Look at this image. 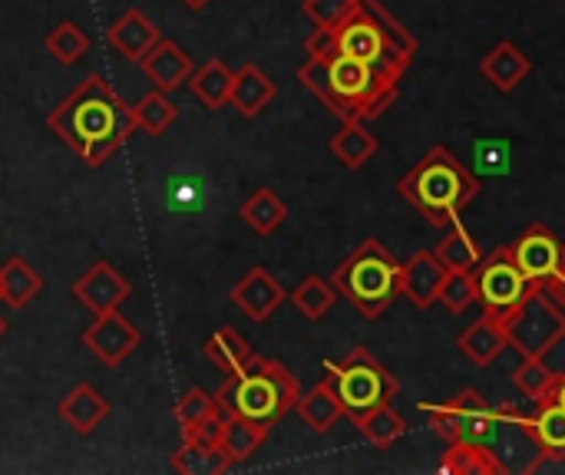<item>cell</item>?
Masks as SVG:
<instances>
[{
    "instance_id": "6da1fadb",
    "label": "cell",
    "mask_w": 565,
    "mask_h": 475,
    "mask_svg": "<svg viewBox=\"0 0 565 475\" xmlns=\"http://www.w3.org/2000/svg\"><path fill=\"white\" fill-rule=\"evenodd\" d=\"M46 129L60 136L89 169L106 165L129 139L132 106L103 73H89L50 116Z\"/></svg>"
},
{
    "instance_id": "7a4b0ae2",
    "label": "cell",
    "mask_w": 565,
    "mask_h": 475,
    "mask_svg": "<svg viewBox=\"0 0 565 475\" xmlns=\"http://www.w3.org/2000/svg\"><path fill=\"white\" fill-rule=\"evenodd\" d=\"M298 79L311 96H318L341 122H367L377 119L401 89V76L371 66L364 60L344 53H321L308 56L298 66Z\"/></svg>"
},
{
    "instance_id": "3957f363",
    "label": "cell",
    "mask_w": 565,
    "mask_h": 475,
    "mask_svg": "<svg viewBox=\"0 0 565 475\" xmlns=\"http://www.w3.org/2000/svg\"><path fill=\"white\" fill-rule=\"evenodd\" d=\"M328 30H331L328 50L381 66L401 79L417 56V40L411 36V30H404V23L394 13H387L384 3L377 0H354L348 17Z\"/></svg>"
},
{
    "instance_id": "277c9868",
    "label": "cell",
    "mask_w": 565,
    "mask_h": 475,
    "mask_svg": "<svg viewBox=\"0 0 565 475\" xmlns=\"http://www.w3.org/2000/svg\"><path fill=\"white\" fill-rule=\"evenodd\" d=\"M480 188L483 185L470 172V165L460 162L447 145H434L397 182L401 198L411 202L434 228H444L460 218V212L480 195Z\"/></svg>"
},
{
    "instance_id": "5b68a950",
    "label": "cell",
    "mask_w": 565,
    "mask_h": 475,
    "mask_svg": "<svg viewBox=\"0 0 565 475\" xmlns=\"http://www.w3.org/2000/svg\"><path fill=\"white\" fill-rule=\"evenodd\" d=\"M298 397H301V387L288 374V367H281L278 360L252 354L218 387L215 407L228 420L242 417V420H252V423L271 430L278 420H285L298 407Z\"/></svg>"
},
{
    "instance_id": "8992f818",
    "label": "cell",
    "mask_w": 565,
    "mask_h": 475,
    "mask_svg": "<svg viewBox=\"0 0 565 475\" xmlns=\"http://www.w3.org/2000/svg\"><path fill=\"white\" fill-rule=\"evenodd\" d=\"M331 284L351 301V307H358V314L377 321L401 298V261L384 241L367 238L334 268Z\"/></svg>"
},
{
    "instance_id": "52a82bcc",
    "label": "cell",
    "mask_w": 565,
    "mask_h": 475,
    "mask_svg": "<svg viewBox=\"0 0 565 475\" xmlns=\"http://www.w3.org/2000/svg\"><path fill=\"white\" fill-rule=\"evenodd\" d=\"M324 374H328L324 380L334 387L348 420H361L364 413L391 403L401 390L397 377L384 364H377L367 347H354L344 360H328Z\"/></svg>"
},
{
    "instance_id": "ba28073f",
    "label": "cell",
    "mask_w": 565,
    "mask_h": 475,
    "mask_svg": "<svg viewBox=\"0 0 565 475\" xmlns=\"http://www.w3.org/2000/svg\"><path fill=\"white\" fill-rule=\"evenodd\" d=\"M420 410L430 417V430L437 436H444L447 443H483L497 450L500 440V410H493L483 393L477 390H463L444 403H420Z\"/></svg>"
},
{
    "instance_id": "9c48e42d",
    "label": "cell",
    "mask_w": 565,
    "mask_h": 475,
    "mask_svg": "<svg viewBox=\"0 0 565 475\" xmlns=\"http://www.w3.org/2000/svg\"><path fill=\"white\" fill-rule=\"evenodd\" d=\"M473 284H477V304L483 307L487 317H497L500 324H507L520 311V304L536 291V284L520 271L510 248H497L493 255H483V261L473 268Z\"/></svg>"
},
{
    "instance_id": "30bf717a",
    "label": "cell",
    "mask_w": 565,
    "mask_h": 475,
    "mask_svg": "<svg viewBox=\"0 0 565 475\" xmlns=\"http://www.w3.org/2000/svg\"><path fill=\"white\" fill-rule=\"evenodd\" d=\"M503 327L513 350L523 357H546L565 337V307L553 294L536 288Z\"/></svg>"
},
{
    "instance_id": "8fae6325",
    "label": "cell",
    "mask_w": 565,
    "mask_h": 475,
    "mask_svg": "<svg viewBox=\"0 0 565 475\" xmlns=\"http://www.w3.org/2000/svg\"><path fill=\"white\" fill-rule=\"evenodd\" d=\"M520 271L543 291H550L565 274V245L563 238L546 225H530L513 245H510Z\"/></svg>"
},
{
    "instance_id": "7c38bea8",
    "label": "cell",
    "mask_w": 565,
    "mask_h": 475,
    "mask_svg": "<svg viewBox=\"0 0 565 475\" xmlns=\"http://www.w3.org/2000/svg\"><path fill=\"white\" fill-rule=\"evenodd\" d=\"M139 344H142L139 327L119 311L96 314V321L83 331V347H89V354L106 367H119Z\"/></svg>"
},
{
    "instance_id": "4fadbf2b",
    "label": "cell",
    "mask_w": 565,
    "mask_h": 475,
    "mask_svg": "<svg viewBox=\"0 0 565 475\" xmlns=\"http://www.w3.org/2000/svg\"><path fill=\"white\" fill-rule=\"evenodd\" d=\"M70 294L89 307L93 314H106V311H119L129 298V281L109 265V261H96L93 268H86L73 284Z\"/></svg>"
},
{
    "instance_id": "5bb4252c",
    "label": "cell",
    "mask_w": 565,
    "mask_h": 475,
    "mask_svg": "<svg viewBox=\"0 0 565 475\" xmlns=\"http://www.w3.org/2000/svg\"><path fill=\"white\" fill-rule=\"evenodd\" d=\"M288 298V291L271 278V271L265 268H252L235 288H232V304L255 324H265L278 307L281 301Z\"/></svg>"
},
{
    "instance_id": "9a60e30c",
    "label": "cell",
    "mask_w": 565,
    "mask_h": 475,
    "mask_svg": "<svg viewBox=\"0 0 565 475\" xmlns=\"http://www.w3.org/2000/svg\"><path fill=\"white\" fill-rule=\"evenodd\" d=\"M444 281L447 268L434 251H417L407 265H401V298H407L420 311L440 301Z\"/></svg>"
},
{
    "instance_id": "2e32d148",
    "label": "cell",
    "mask_w": 565,
    "mask_h": 475,
    "mask_svg": "<svg viewBox=\"0 0 565 475\" xmlns=\"http://www.w3.org/2000/svg\"><path fill=\"white\" fill-rule=\"evenodd\" d=\"M146 79L162 89V93H175L189 83V76L195 73V63L192 56L175 43V40H159L142 60H139Z\"/></svg>"
},
{
    "instance_id": "e0dca14e",
    "label": "cell",
    "mask_w": 565,
    "mask_h": 475,
    "mask_svg": "<svg viewBox=\"0 0 565 475\" xmlns=\"http://www.w3.org/2000/svg\"><path fill=\"white\" fill-rule=\"evenodd\" d=\"M106 40H109L129 63H139L162 36H159L156 23H152L139 7H129V10L106 30Z\"/></svg>"
},
{
    "instance_id": "ac0fdd59",
    "label": "cell",
    "mask_w": 565,
    "mask_h": 475,
    "mask_svg": "<svg viewBox=\"0 0 565 475\" xmlns=\"http://www.w3.org/2000/svg\"><path fill=\"white\" fill-rule=\"evenodd\" d=\"M60 420L76 433V436H89L106 417H109V403L103 400V393L93 384H76L56 407Z\"/></svg>"
},
{
    "instance_id": "d6986e66",
    "label": "cell",
    "mask_w": 565,
    "mask_h": 475,
    "mask_svg": "<svg viewBox=\"0 0 565 475\" xmlns=\"http://www.w3.org/2000/svg\"><path fill=\"white\" fill-rule=\"evenodd\" d=\"M526 427L543 453V460L550 463H565V407H559L550 397L536 400V410L526 413Z\"/></svg>"
},
{
    "instance_id": "ffe728a7",
    "label": "cell",
    "mask_w": 565,
    "mask_h": 475,
    "mask_svg": "<svg viewBox=\"0 0 565 475\" xmlns=\"http://www.w3.org/2000/svg\"><path fill=\"white\" fill-rule=\"evenodd\" d=\"M480 73L500 89V93H513L530 73H533V60L510 40H500L480 63Z\"/></svg>"
},
{
    "instance_id": "44dd1931",
    "label": "cell",
    "mask_w": 565,
    "mask_h": 475,
    "mask_svg": "<svg viewBox=\"0 0 565 475\" xmlns=\"http://www.w3.org/2000/svg\"><path fill=\"white\" fill-rule=\"evenodd\" d=\"M275 96H278L275 79H271L258 63H245V66L235 73L228 106L238 109L245 119H252V116H258L262 109H268V102H271Z\"/></svg>"
},
{
    "instance_id": "7402d4cb",
    "label": "cell",
    "mask_w": 565,
    "mask_h": 475,
    "mask_svg": "<svg viewBox=\"0 0 565 475\" xmlns=\"http://www.w3.org/2000/svg\"><path fill=\"white\" fill-rule=\"evenodd\" d=\"M457 347L460 354L477 364V367H490L493 360L503 357V350L510 347V337H507V327L497 321V317H480L477 324H470L460 337H457Z\"/></svg>"
},
{
    "instance_id": "603a6c76",
    "label": "cell",
    "mask_w": 565,
    "mask_h": 475,
    "mask_svg": "<svg viewBox=\"0 0 565 475\" xmlns=\"http://www.w3.org/2000/svg\"><path fill=\"white\" fill-rule=\"evenodd\" d=\"M440 473L447 475H503L510 473L507 463L500 460V453L493 446L483 443H450L444 460H440Z\"/></svg>"
},
{
    "instance_id": "cb8c5ba5",
    "label": "cell",
    "mask_w": 565,
    "mask_h": 475,
    "mask_svg": "<svg viewBox=\"0 0 565 475\" xmlns=\"http://www.w3.org/2000/svg\"><path fill=\"white\" fill-rule=\"evenodd\" d=\"M40 291H43V278L36 274V268L26 258L13 255L0 265V298L7 307L23 311Z\"/></svg>"
},
{
    "instance_id": "d4e9b609",
    "label": "cell",
    "mask_w": 565,
    "mask_h": 475,
    "mask_svg": "<svg viewBox=\"0 0 565 475\" xmlns=\"http://www.w3.org/2000/svg\"><path fill=\"white\" fill-rule=\"evenodd\" d=\"M298 417L305 420V427L311 433H331L338 427V420L344 417V407L334 393V387L328 380H321L318 387H311L308 393L298 397Z\"/></svg>"
},
{
    "instance_id": "484cf974",
    "label": "cell",
    "mask_w": 565,
    "mask_h": 475,
    "mask_svg": "<svg viewBox=\"0 0 565 475\" xmlns=\"http://www.w3.org/2000/svg\"><path fill=\"white\" fill-rule=\"evenodd\" d=\"M169 466H172L175 473L185 475H222L228 473L235 463H232V456L225 453V446H202V443L185 440V443L172 453Z\"/></svg>"
},
{
    "instance_id": "4316f807",
    "label": "cell",
    "mask_w": 565,
    "mask_h": 475,
    "mask_svg": "<svg viewBox=\"0 0 565 475\" xmlns=\"http://www.w3.org/2000/svg\"><path fill=\"white\" fill-rule=\"evenodd\" d=\"M232 83H235V73L225 66V60H209L205 66H199V69L189 76V89L199 96V102H202L205 109H222V106H228Z\"/></svg>"
},
{
    "instance_id": "83f0119b",
    "label": "cell",
    "mask_w": 565,
    "mask_h": 475,
    "mask_svg": "<svg viewBox=\"0 0 565 475\" xmlns=\"http://www.w3.org/2000/svg\"><path fill=\"white\" fill-rule=\"evenodd\" d=\"M331 155L344 165V169H361L371 162V155L377 152V139L364 129V122H344L331 142H328Z\"/></svg>"
},
{
    "instance_id": "f1b7e54d",
    "label": "cell",
    "mask_w": 565,
    "mask_h": 475,
    "mask_svg": "<svg viewBox=\"0 0 565 475\" xmlns=\"http://www.w3.org/2000/svg\"><path fill=\"white\" fill-rule=\"evenodd\" d=\"M242 218H245V225H248L255 235L268 238V235H275V231L285 225L288 205H285L271 188H255V192L245 198V205H242Z\"/></svg>"
},
{
    "instance_id": "f546056e",
    "label": "cell",
    "mask_w": 565,
    "mask_h": 475,
    "mask_svg": "<svg viewBox=\"0 0 565 475\" xmlns=\"http://www.w3.org/2000/svg\"><path fill=\"white\" fill-rule=\"evenodd\" d=\"M447 228H450V231H447V238L437 245V251H434V255L444 261V268H447V271H473V268L483 261L480 245L473 241V235L463 228V222H460V218H454Z\"/></svg>"
},
{
    "instance_id": "4dcf8cb0",
    "label": "cell",
    "mask_w": 565,
    "mask_h": 475,
    "mask_svg": "<svg viewBox=\"0 0 565 475\" xmlns=\"http://www.w3.org/2000/svg\"><path fill=\"white\" fill-rule=\"evenodd\" d=\"M202 357H205L212 367H218L222 374H232V370H238V367L252 357V344H248L238 331L222 327V331H215L212 337H205Z\"/></svg>"
},
{
    "instance_id": "1f68e13d",
    "label": "cell",
    "mask_w": 565,
    "mask_h": 475,
    "mask_svg": "<svg viewBox=\"0 0 565 475\" xmlns=\"http://www.w3.org/2000/svg\"><path fill=\"white\" fill-rule=\"evenodd\" d=\"M354 427H358V430L364 433V440H367L371 446H377V450H391L394 443H401V440L407 436V420H404L391 403H384V407L364 413L361 420H354Z\"/></svg>"
},
{
    "instance_id": "d6a6232c",
    "label": "cell",
    "mask_w": 565,
    "mask_h": 475,
    "mask_svg": "<svg viewBox=\"0 0 565 475\" xmlns=\"http://www.w3.org/2000/svg\"><path fill=\"white\" fill-rule=\"evenodd\" d=\"M43 46H46V53H50L56 63L73 66V63H79V60L89 53V36H86V30H83L79 23L60 20V23L46 33Z\"/></svg>"
},
{
    "instance_id": "836d02e7",
    "label": "cell",
    "mask_w": 565,
    "mask_h": 475,
    "mask_svg": "<svg viewBox=\"0 0 565 475\" xmlns=\"http://www.w3.org/2000/svg\"><path fill=\"white\" fill-rule=\"evenodd\" d=\"M179 116V106L169 99V93L162 89H152L146 93L136 106H132V126L136 129H146L149 136H162Z\"/></svg>"
},
{
    "instance_id": "e575fe53",
    "label": "cell",
    "mask_w": 565,
    "mask_h": 475,
    "mask_svg": "<svg viewBox=\"0 0 565 475\" xmlns=\"http://www.w3.org/2000/svg\"><path fill=\"white\" fill-rule=\"evenodd\" d=\"M265 440H268V430H265V427H258V423H252V420H242V417H232V420L225 423V440H222V446H225V453L232 456V463H248V460L265 446Z\"/></svg>"
},
{
    "instance_id": "d590c367",
    "label": "cell",
    "mask_w": 565,
    "mask_h": 475,
    "mask_svg": "<svg viewBox=\"0 0 565 475\" xmlns=\"http://www.w3.org/2000/svg\"><path fill=\"white\" fill-rule=\"evenodd\" d=\"M334 301H338L334 284H328V281L318 278V274L305 278V281L291 291V304H295L308 321H321V317L334 307Z\"/></svg>"
},
{
    "instance_id": "8d00e7d4",
    "label": "cell",
    "mask_w": 565,
    "mask_h": 475,
    "mask_svg": "<svg viewBox=\"0 0 565 475\" xmlns=\"http://www.w3.org/2000/svg\"><path fill=\"white\" fill-rule=\"evenodd\" d=\"M553 377H556V370L546 367V357H523V364L513 370V387H516L523 397L540 400V397L550 393Z\"/></svg>"
},
{
    "instance_id": "74e56055",
    "label": "cell",
    "mask_w": 565,
    "mask_h": 475,
    "mask_svg": "<svg viewBox=\"0 0 565 475\" xmlns=\"http://www.w3.org/2000/svg\"><path fill=\"white\" fill-rule=\"evenodd\" d=\"M175 423H179V430H182V436L185 433H192L202 420H209L212 413H215V397L212 393H205L202 387H192V390H185L182 397H179V403H175Z\"/></svg>"
},
{
    "instance_id": "f35d334b",
    "label": "cell",
    "mask_w": 565,
    "mask_h": 475,
    "mask_svg": "<svg viewBox=\"0 0 565 475\" xmlns=\"http://www.w3.org/2000/svg\"><path fill=\"white\" fill-rule=\"evenodd\" d=\"M440 301H444L454 314H463L470 304H477L473 271H447V281H444V288H440Z\"/></svg>"
},
{
    "instance_id": "ab89813d",
    "label": "cell",
    "mask_w": 565,
    "mask_h": 475,
    "mask_svg": "<svg viewBox=\"0 0 565 475\" xmlns=\"http://www.w3.org/2000/svg\"><path fill=\"white\" fill-rule=\"evenodd\" d=\"M354 7V0H305L301 13L315 23V26H334L348 17V10Z\"/></svg>"
},
{
    "instance_id": "60d3db41",
    "label": "cell",
    "mask_w": 565,
    "mask_h": 475,
    "mask_svg": "<svg viewBox=\"0 0 565 475\" xmlns=\"http://www.w3.org/2000/svg\"><path fill=\"white\" fill-rule=\"evenodd\" d=\"M225 423H228V417H222L218 407H215V413H212L209 420H202L192 433H185V440L202 443V446H222V440H225Z\"/></svg>"
},
{
    "instance_id": "b9f144b4",
    "label": "cell",
    "mask_w": 565,
    "mask_h": 475,
    "mask_svg": "<svg viewBox=\"0 0 565 475\" xmlns=\"http://www.w3.org/2000/svg\"><path fill=\"white\" fill-rule=\"evenodd\" d=\"M550 400H556L559 407H565V370H556V377H553V387H550V393H546Z\"/></svg>"
},
{
    "instance_id": "7bdbcfd3",
    "label": "cell",
    "mask_w": 565,
    "mask_h": 475,
    "mask_svg": "<svg viewBox=\"0 0 565 475\" xmlns=\"http://www.w3.org/2000/svg\"><path fill=\"white\" fill-rule=\"evenodd\" d=\"M546 294H553V298H556V301L565 307V274L556 281V284H553V288H550V291H546Z\"/></svg>"
},
{
    "instance_id": "ee69618b",
    "label": "cell",
    "mask_w": 565,
    "mask_h": 475,
    "mask_svg": "<svg viewBox=\"0 0 565 475\" xmlns=\"http://www.w3.org/2000/svg\"><path fill=\"white\" fill-rule=\"evenodd\" d=\"M182 3H185L189 10H202V7H205L209 0H182Z\"/></svg>"
},
{
    "instance_id": "f6af8a7d",
    "label": "cell",
    "mask_w": 565,
    "mask_h": 475,
    "mask_svg": "<svg viewBox=\"0 0 565 475\" xmlns=\"http://www.w3.org/2000/svg\"><path fill=\"white\" fill-rule=\"evenodd\" d=\"M3 334H7V321L0 317V337H3Z\"/></svg>"
},
{
    "instance_id": "bcb514c9",
    "label": "cell",
    "mask_w": 565,
    "mask_h": 475,
    "mask_svg": "<svg viewBox=\"0 0 565 475\" xmlns=\"http://www.w3.org/2000/svg\"><path fill=\"white\" fill-rule=\"evenodd\" d=\"M0 301H3V298H0Z\"/></svg>"
}]
</instances>
